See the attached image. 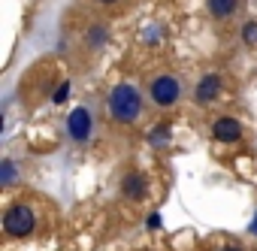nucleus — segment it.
I'll return each mask as SVG.
<instances>
[{"instance_id": "f257e3e1", "label": "nucleus", "mask_w": 257, "mask_h": 251, "mask_svg": "<svg viewBox=\"0 0 257 251\" xmlns=\"http://www.w3.org/2000/svg\"><path fill=\"white\" fill-rule=\"evenodd\" d=\"M109 115L121 124H134L143 115V94L134 85H115L109 91Z\"/></svg>"}, {"instance_id": "f03ea898", "label": "nucleus", "mask_w": 257, "mask_h": 251, "mask_svg": "<svg viewBox=\"0 0 257 251\" xmlns=\"http://www.w3.org/2000/svg\"><path fill=\"white\" fill-rule=\"evenodd\" d=\"M149 97L155 100V106L170 109V106H176L182 100V82L176 76H170V73H161V76H155L149 82Z\"/></svg>"}, {"instance_id": "7ed1b4c3", "label": "nucleus", "mask_w": 257, "mask_h": 251, "mask_svg": "<svg viewBox=\"0 0 257 251\" xmlns=\"http://www.w3.org/2000/svg\"><path fill=\"white\" fill-rule=\"evenodd\" d=\"M4 230H7V236H16V239H22V236H31V233L37 230L34 209H31V206H25V203L13 206V209L4 215Z\"/></svg>"}, {"instance_id": "20e7f679", "label": "nucleus", "mask_w": 257, "mask_h": 251, "mask_svg": "<svg viewBox=\"0 0 257 251\" xmlns=\"http://www.w3.org/2000/svg\"><path fill=\"white\" fill-rule=\"evenodd\" d=\"M67 134L76 140V143H85L88 137H91V115H88V109H73L70 112V118H67Z\"/></svg>"}, {"instance_id": "39448f33", "label": "nucleus", "mask_w": 257, "mask_h": 251, "mask_svg": "<svg viewBox=\"0 0 257 251\" xmlns=\"http://www.w3.org/2000/svg\"><path fill=\"white\" fill-rule=\"evenodd\" d=\"M212 137H215L218 143H236V140L242 137V124H239L236 118L224 115V118H218V121L212 124Z\"/></svg>"}, {"instance_id": "423d86ee", "label": "nucleus", "mask_w": 257, "mask_h": 251, "mask_svg": "<svg viewBox=\"0 0 257 251\" xmlns=\"http://www.w3.org/2000/svg\"><path fill=\"white\" fill-rule=\"evenodd\" d=\"M121 194H124L127 200H146V194H149L146 176H140V173H127V176L121 179Z\"/></svg>"}, {"instance_id": "0eeeda50", "label": "nucleus", "mask_w": 257, "mask_h": 251, "mask_svg": "<svg viewBox=\"0 0 257 251\" xmlns=\"http://www.w3.org/2000/svg\"><path fill=\"white\" fill-rule=\"evenodd\" d=\"M221 88H224V79H221L218 73H209V76H203L200 85H197V100H200V103H209V100H215V97L221 94Z\"/></svg>"}, {"instance_id": "6e6552de", "label": "nucleus", "mask_w": 257, "mask_h": 251, "mask_svg": "<svg viewBox=\"0 0 257 251\" xmlns=\"http://www.w3.org/2000/svg\"><path fill=\"white\" fill-rule=\"evenodd\" d=\"M239 7V0H209V13L215 19H230Z\"/></svg>"}, {"instance_id": "1a4fd4ad", "label": "nucleus", "mask_w": 257, "mask_h": 251, "mask_svg": "<svg viewBox=\"0 0 257 251\" xmlns=\"http://www.w3.org/2000/svg\"><path fill=\"white\" fill-rule=\"evenodd\" d=\"M242 40H245L248 46H257V22L245 25V31H242Z\"/></svg>"}, {"instance_id": "9d476101", "label": "nucleus", "mask_w": 257, "mask_h": 251, "mask_svg": "<svg viewBox=\"0 0 257 251\" xmlns=\"http://www.w3.org/2000/svg\"><path fill=\"white\" fill-rule=\"evenodd\" d=\"M167 140H170V128H158V131L152 134V143H155V146H167Z\"/></svg>"}, {"instance_id": "9b49d317", "label": "nucleus", "mask_w": 257, "mask_h": 251, "mask_svg": "<svg viewBox=\"0 0 257 251\" xmlns=\"http://www.w3.org/2000/svg\"><path fill=\"white\" fill-rule=\"evenodd\" d=\"M67 91H70V85H61V88H58V94H55V103L67 100Z\"/></svg>"}, {"instance_id": "f8f14e48", "label": "nucleus", "mask_w": 257, "mask_h": 251, "mask_svg": "<svg viewBox=\"0 0 257 251\" xmlns=\"http://www.w3.org/2000/svg\"><path fill=\"white\" fill-rule=\"evenodd\" d=\"M97 4H106L109 7V4H118V0H97Z\"/></svg>"}, {"instance_id": "ddd939ff", "label": "nucleus", "mask_w": 257, "mask_h": 251, "mask_svg": "<svg viewBox=\"0 0 257 251\" xmlns=\"http://www.w3.org/2000/svg\"><path fill=\"white\" fill-rule=\"evenodd\" d=\"M224 251H242V248H236V245H230V248H224Z\"/></svg>"}, {"instance_id": "4468645a", "label": "nucleus", "mask_w": 257, "mask_h": 251, "mask_svg": "<svg viewBox=\"0 0 257 251\" xmlns=\"http://www.w3.org/2000/svg\"><path fill=\"white\" fill-rule=\"evenodd\" d=\"M251 230H254V233H257V218H254V224H251Z\"/></svg>"}]
</instances>
